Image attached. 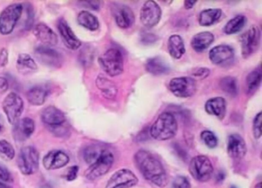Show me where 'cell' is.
I'll return each instance as SVG.
<instances>
[{
    "label": "cell",
    "mask_w": 262,
    "mask_h": 188,
    "mask_svg": "<svg viewBox=\"0 0 262 188\" xmlns=\"http://www.w3.org/2000/svg\"><path fill=\"white\" fill-rule=\"evenodd\" d=\"M139 182L137 176L126 168L115 172L107 181L105 188H132Z\"/></svg>",
    "instance_id": "obj_10"
},
{
    "label": "cell",
    "mask_w": 262,
    "mask_h": 188,
    "mask_svg": "<svg viewBox=\"0 0 262 188\" xmlns=\"http://www.w3.org/2000/svg\"><path fill=\"white\" fill-rule=\"evenodd\" d=\"M99 65L107 75L112 77L123 73V56L120 50L112 48L107 50L99 59Z\"/></svg>",
    "instance_id": "obj_3"
},
{
    "label": "cell",
    "mask_w": 262,
    "mask_h": 188,
    "mask_svg": "<svg viewBox=\"0 0 262 188\" xmlns=\"http://www.w3.org/2000/svg\"><path fill=\"white\" fill-rule=\"evenodd\" d=\"M58 30L62 37V41L67 48L71 50H77L82 45V42L78 39L77 36L73 33L71 27L63 18L58 21Z\"/></svg>",
    "instance_id": "obj_17"
},
{
    "label": "cell",
    "mask_w": 262,
    "mask_h": 188,
    "mask_svg": "<svg viewBox=\"0 0 262 188\" xmlns=\"http://www.w3.org/2000/svg\"><path fill=\"white\" fill-rule=\"evenodd\" d=\"M105 148H101L98 145H90L85 148L83 151V158L88 165L94 163Z\"/></svg>",
    "instance_id": "obj_34"
},
{
    "label": "cell",
    "mask_w": 262,
    "mask_h": 188,
    "mask_svg": "<svg viewBox=\"0 0 262 188\" xmlns=\"http://www.w3.org/2000/svg\"><path fill=\"white\" fill-rule=\"evenodd\" d=\"M225 174H224V173H219V174H217V181H222V180H223L224 179H225Z\"/></svg>",
    "instance_id": "obj_48"
},
{
    "label": "cell",
    "mask_w": 262,
    "mask_h": 188,
    "mask_svg": "<svg viewBox=\"0 0 262 188\" xmlns=\"http://www.w3.org/2000/svg\"><path fill=\"white\" fill-rule=\"evenodd\" d=\"M234 50L229 45H220L211 49L209 52V59L213 64L224 65L234 59Z\"/></svg>",
    "instance_id": "obj_21"
},
{
    "label": "cell",
    "mask_w": 262,
    "mask_h": 188,
    "mask_svg": "<svg viewBox=\"0 0 262 188\" xmlns=\"http://www.w3.org/2000/svg\"><path fill=\"white\" fill-rule=\"evenodd\" d=\"M168 50L170 56L174 59H179L185 53V43L183 39L179 35H172L168 40Z\"/></svg>",
    "instance_id": "obj_27"
},
{
    "label": "cell",
    "mask_w": 262,
    "mask_h": 188,
    "mask_svg": "<svg viewBox=\"0 0 262 188\" xmlns=\"http://www.w3.org/2000/svg\"><path fill=\"white\" fill-rule=\"evenodd\" d=\"M113 13L118 27L128 29L135 22V15L128 6L123 4H115L113 7Z\"/></svg>",
    "instance_id": "obj_15"
},
{
    "label": "cell",
    "mask_w": 262,
    "mask_h": 188,
    "mask_svg": "<svg viewBox=\"0 0 262 188\" xmlns=\"http://www.w3.org/2000/svg\"><path fill=\"white\" fill-rule=\"evenodd\" d=\"M0 188H10L8 185L6 184L4 182L0 181Z\"/></svg>",
    "instance_id": "obj_49"
},
{
    "label": "cell",
    "mask_w": 262,
    "mask_h": 188,
    "mask_svg": "<svg viewBox=\"0 0 262 188\" xmlns=\"http://www.w3.org/2000/svg\"><path fill=\"white\" fill-rule=\"evenodd\" d=\"M171 188H191V183L188 177L179 175L174 177L171 183Z\"/></svg>",
    "instance_id": "obj_37"
},
{
    "label": "cell",
    "mask_w": 262,
    "mask_h": 188,
    "mask_svg": "<svg viewBox=\"0 0 262 188\" xmlns=\"http://www.w3.org/2000/svg\"><path fill=\"white\" fill-rule=\"evenodd\" d=\"M35 56L41 63L48 66L59 68L62 65V55L50 47L46 45L37 47L35 50Z\"/></svg>",
    "instance_id": "obj_13"
},
{
    "label": "cell",
    "mask_w": 262,
    "mask_h": 188,
    "mask_svg": "<svg viewBox=\"0 0 262 188\" xmlns=\"http://www.w3.org/2000/svg\"><path fill=\"white\" fill-rule=\"evenodd\" d=\"M24 100L16 92H10L7 95L3 102V110L10 125H14L17 123L24 112Z\"/></svg>",
    "instance_id": "obj_8"
},
{
    "label": "cell",
    "mask_w": 262,
    "mask_h": 188,
    "mask_svg": "<svg viewBox=\"0 0 262 188\" xmlns=\"http://www.w3.org/2000/svg\"><path fill=\"white\" fill-rule=\"evenodd\" d=\"M33 32L36 39L46 46H54L59 42L56 33L43 22H39L35 26Z\"/></svg>",
    "instance_id": "obj_18"
},
{
    "label": "cell",
    "mask_w": 262,
    "mask_h": 188,
    "mask_svg": "<svg viewBox=\"0 0 262 188\" xmlns=\"http://www.w3.org/2000/svg\"><path fill=\"white\" fill-rule=\"evenodd\" d=\"M49 91L42 86H34L27 93V99L30 105L40 106L43 105L48 97Z\"/></svg>",
    "instance_id": "obj_26"
},
{
    "label": "cell",
    "mask_w": 262,
    "mask_h": 188,
    "mask_svg": "<svg viewBox=\"0 0 262 188\" xmlns=\"http://www.w3.org/2000/svg\"><path fill=\"white\" fill-rule=\"evenodd\" d=\"M8 89V81L5 78L0 77V94H4V93L7 92Z\"/></svg>",
    "instance_id": "obj_43"
},
{
    "label": "cell",
    "mask_w": 262,
    "mask_h": 188,
    "mask_svg": "<svg viewBox=\"0 0 262 188\" xmlns=\"http://www.w3.org/2000/svg\"><path fill=\"white\" fill-rule=\"evenodd\" d=\"M41 119L45 125H48L50 128L60 126L67 122L65 114L60 109L53 105L47 107L42 110Z\"/></svg>",
    "instance_id": "obj_19"
},
{
    "label": "cell",
    "mask_w": 262,
    "mask_h": 188,
    "mask_svg": "<svg viewBox=\"0 0 262 188\" xmlns=\"http://www.w3.org/2000/svg\"><path fill=\"white\" fill-rule=\"evenodd\" d=\"M78 172H79V167L77 165H74V166L70 167L67 171V180L69 181H73V180H76L77 177Z\"/></svg>",
    "instance_id": "obj_39"
},
{
    "label": "cell",
    "mask_w": 262,
    "mask_h": 188,
    "mask_svg": "<svg viewBox=\"0 0 262 188\" xmlns=\"http://www.w3.org/2000/svg\"><path fill=\"white\" fill-rule=\"evenodd\" d=\"M4 128V119L2 115H0V134L2 132Z\"/></svg>",
    "instance_id": "obj_47"
},
{
    "label": "cell",
    "mask_w": 262,
    "mask_h": 188,
    "mask_svg": "<svg viewBox=\"0 0 262 188\" xmlns=\"http://www.w3.org/2000/svg\"><path fill=\"white\" fill-rule=\"evenodd\" d=\"M96 82L98 88L100 90L104 97L107 99H116L118 94V88L114 82L102 75L98 76Z\"/></svg>",
    "instance_id": "obj_25"
},
{
    "label": "cell",
    "mask_w": 262,
    "mask_h": 188,
    "mask_svg": "<svg viewBox=\"0 0 262 188\" xmlns=\"http://www.w3.org/2000/svg\"><path fill=\"white\" fill-rule=\"evenodd\" d=\"M9 52L7 49L0 50V67H5L8 64Z\"/></svg>",
    "instance_id": "obj_41"
},
{
    "label": "cell",
    "mask_w": 262,
    "mask_h": 188,
    "mask_svg": "<svg viewBox=\"0 0 262 188\" xmlns=\"http://www.w3.org/2000/svg\"><path fill=\"white\" fill-rule=\"evenodd\" d=\"M178 123L176 117L170 112H164L156 119L150 128V135L155 140H170L176 136Z\"/></svg>",
    "instance_id": "obj_2"
},
{
    "label": "cell",
    "mask_w": 262,
    "mask_h": 188,
    "mask_svg": "<svg viewBox=\"0 0 262 188\" xmlns=\"http://www.w3.org/2000/svg\"><path fill=\"white\" fill-rule=\"evenodd\" d=\"M247 18L242 15L235 16L230 19L224 27L223 31L225 34L232 35L240 32L246 25Z\"/></svg>",
    "instance_id": "obj_31"
},
{
    "label": "cell",
    "mask_w": 262,
    "mask_h": 188,
    "mask_svg": "<svg viewBox=\"0 0 262 188\" xmlns=\"http://www.w3.org/2000/svg\"><path fill=\"white\" fill-rule=\"evenodd\" d=\"M205 109L208 114L222 119L226 113V102L222 97H215L207 101Z\"/></svg>",
    "instance_id": "obj_22"
},
{
    "label": "cell",
    "mask_w": 262,
    "mask_h": 188,
    "mask_svg": "<svg viewBox=\"0 0 262 188\" xmlns=\"http://www.w3.org/2000/svg\"><path fill=\"white\" fill-rule=\"evenodd\" d=\"M13 126V137L19 142H24L30 138L36 128L34 120L28 117L19 119Z\"/></svg>",
    "instance_id": "obj_20"
},
{
    "label": "cell",
    "mask_w": 262,
    "mask_h": 188,
    "mask_svg": "<svg viewBox=\"0 0 262 188\" xmlns=\"http://www.w3.org/2000/svg\"><path fill=\"white\" fill-rule=\"evenodd\" d=\"M24 13V5L13 4L6 7L0 13V33L11 34Z\"/></svg>",
    "instance_id": "obj_4"
},
{
    "label": "cell",
    "mask_w": 262,
    "mask_h": 188,
    "mask_svg": "<svg viewBox=\"0 0 262 188\" xmlns=\"http://www.w3.org/2000/svg\"><path fill=\"white\" fill-rule=\"evenodd\" d=\"M230 188H237V186H234V185H232V186H231Z\"/></svg>",
    "instance_id": "obj_51"
},
{
    "label": "cell",
    "mask_w": 262,
    "mask_h": 188,
    "mask_svg": "<svg viewBox=\"0 0 262 188\" xmlns=\"http://www.w3.org/2000/svg\"><path fill=\"white\" fill-rule=\"evenodd\" d=\"M114 155L108 150L104 149L99 158L90 165L85 171V177L90 180H95L106 174L114 163Z\"/></svg>",
    "instance_id": "obj_7"
},
{
    "label": "cell",
    "mask_w": 262,
    "mask_h": 188,
    "mask_svg": "<svg viewBox=\"0 0 262 188\" xmlns=\"http://www.w3.org/2000/svg\"><path fill=\"white\" fill-rule=\"evenodd\" d=\"M260 31L257 27H252L241 36L242 54L248 58L254 54L260 46Z\"/></svg>",
    "instance_id": "obj_11"
},
{
    "label": "cell",
    "mask_w": 262,
    "mask_h": 188,
    "mask_svg": "<svg viewBox=\"0 0 262 188\" xmlns=\"http://www.w3.org/2000/svg\"><path fill=\"white\" fill-rule=\"evenodd\" d=\"M170 91L176 97H191L197 89L195 80L190 77L174 78L168 84Z\"/></svg>",
    "instance_id": "obj_9"
},
{
    "label": "cell",
    "mask_w": 262,
    "mask_h": 188,
    "mask_svg": "<svg viewBox=\"0 0 262 188\" xmlns=\"http://www.w3.org/2000/svg\"><path fill=\"white\" fill-rule=\"evenodd\" d=\"M85 7L92 9V10H98L100 8V2H96V1H90V2H83L82 3Z\"/></svg>",
    "instance_id": "obj_44"
},
{
    "label": "cell",
    "mask_w": 262,
    "mask_h": 188,
    "mask_svg": "<svg viewBox=\"0 0 262 188\" xmlns=\"http://www.w3.org/2000/svg\"><path fill=\"white\" fill-rule=\"evenodd\" d=\"M261 82V72L260 68L250 73L246 78L247 91L248 93L254 92L260 86Z\"/></svg>",
    "instance_id": "obj_33"
},
{
    "label": "cell",
    "mask_w": 262,
    "mask_h": 188,
    "mask_svg": "<svg viewBox=\"0 0 262 188\" xmlns=\"http://www.w3.org/2000/svg\"><path fill=\"white\" fill-rule=\"evenodd\" d=\"M220 87L224 92L232 97L237 96L238 93V85L235 78L231 76L223 78L221 80Z\"/></svg>",
    "instance_id": "obj_32"
},
{
    "label": "cell",
    "mask_w": 262,
    "mask_h": 188,
    "mask_svg": "<svg viewBox=\"0 0 262 188\" xmlns=\"http://www.w3.org/2000/svg\"><path fill=\"white\" fill-rule=\"evenodd\" d=\"M16 151L13 145L6 140H0V157L5 160L14 158Z\"/></svg>",
    "instance_id": "obj_35"
},
{
    "label": "cell",
    "mask_w": 262,
    "mask_h": 188,
    "mask_svg": "<svg viewBox=\"0 0 262 188\" xmlns=\"http://www.w3.org/2000/svg\"><path fill=\"white\" fill-rule=\"evenodd\" d=\"M18 167L24 175L34 174L39 169V154L32 146L24 147L21 149L18 157Z\"/></svg>",
    "instance_id": "obj_6"
},
{
    "label": "cell",
    "mask_w": 262,
    "mask_h": 188,
    "mask_svg": "<svg viewBox=\"0 0 262 188\" xmlns=\"http://www.w3.org/2000/svg\"><path fill=\"white\" fill-rule=\"evenodd\" d=\"M145 68L148 73L154 76H160L168 73L170 67L162 58L158 56V57L148 59L145 64Z\"/></svg>",
    "instance_id": "obj_28"
},
{
    "label": "cell",
    "mask_w": 262,
    "mask_h": 188,
    "mask_svg": "<svg viewBox=\"0 0 262 188\" xmlns=\"http://www.w3.org/2000/svg\"><path fill=\"white\" fill-rule=\"evenodd\" d=\"M227 152L231 158L240 160L247 153V145L245 139L237 134L228 136Z\"/></svg>",
    "instance_id": "obj_16"
},
{
    "label": "cell",
    "mask_w": 262,
    "mask_h": 188,
    "mask_svg": "<svg viewBox=\"0 0 262 188\" xmlns=\"http://www.w3.org/2000/svg\"><path fill=\"white\" fill-rule=\"evenodd\" d=\"M135 162L144 178L159 187L168 183V175L160 160L149 151L140 150L135 154Z\"/></svg>",
    "instance_id": "obj_1"
},
{
    "label": "cell",
    "mask_w": 262,
    "mask_h": 188,
    "mask_svg": "<svg viewBox=\"0 0 262 188\" xmlns=\"http://www.w3.org/2000/svg\"><path fill=\"white\" fill-rule=\"evenodd\" d=\"M222 11L220 9H208L203 10L199 15V22L202 27L214 25L222 17Z\"/></svg>",
    "instance_id": "obj_29"
},
{
    "label": "cell",
    "mask_w": 262,
    "mask_h": 188,
    "mask_svg": "<svg viewBox=\"0 0 262 188\" xmlns=\"http://www.w3.org/2000/svg\"><path fill=\"white\" fill-rule=\"evenodd\" d=\"M201 139H202L204 144L211 149L216 148L217 146V143H219V140H217L215 134L212 131H208V130H205V131L201 133Z\"/></svg>",
    "instance_id": "obj_36"
},
{
    "label": "cell",
    "mask_w": 262,
    "mask_h": 188,
    "mask_svg": "<svg viewBox=\"0 0 262 188\" xmlns=\"http://www.w3.org/2000/svg\"><path fill=\"white\" fill-rule=\"evenodd\" d=\"M16 68L18 72L23 75L32 74L38 71L36 61L27 53L19 55L16 61Z\"/></svg>",
    "instance_id": "obj_24"
},
{
    "label": "cell",
    "mask_w": 262,
    "mask_h": 188,
    "mask_svg": "<svg viewBox=\"0 0 262 188\" xmlns=\"http://www.w3.org/2000/svg\"><path fill=\"white\" fill-rule=\"evenodd\" d=\"M252 131L254 138L259 139L261 137V112H259L254 118Z\"/></svg>",
    "instance_id": "obj_38"
},
{
    "label": "cell",
    "mask_w": 262,
    "mask_h": 188,
    "mask_svg": "<svg viewBox=\"0 0 262 188\" xmlns=\"http://www.w3.org/2000/svg\"><path fill=\"white\" fill-rule=\"evenodd\" d=\"M195 1H185V2L184 3V6H185V9L190 10V9L193 8V7L195 5Z\"/></svg>",
    "instance_id": "obj_46"
},
{
    "label": "cell",
    "mask_w": 262,
    "mask_h": 188,
    "mask_svg": "<svg viewBox=\"0 0 262 188\" xmlns=\"http://www.w3.org/2000/svg\"><path fill=\"white\" fill-rule=\"evenodd\" d=\"M12 176L10 171L5 167L0 165V180L5 182L12 181Z\"/></svg>",
    "instance_id": "obj_40"
},
{
    "label": "cell",
    "mask_w": 262,
    "mask_h": 188,
    "mask_svg": "<svg viewBox=\"0 0 262 188\" xmlns=\"http://www.w3.org/2000/svg\"><path fill=\"white\" fill-rule=\"evenodd\" d=\"M214 35L209 32H202L193 36L191 45L194 51L202 53L208 48L214 42Z\"/></svg>",
    "instance_id": "obj_23"
},
{
    "label": "cell",
    "mask_w": 262,
    "mask_h": 188,
    "mask_svg": "<svg viewBox=\"0 0 262 188\" xmlns=\"http://www.w3.org/2000/svg\"><path fill=\"white\" fill-rule=\"evenodd\" d=\"M142 39H145V40L142 41V42L147 44L152 43V42H156L157 38L153 34H145V36H142Z\"/></svg>",
    "instance_id": "obj_45"
},
{
    "label": "cell",
    "mask_w": 262,
    "mask_h": 188,
    "mask_svg": "<svg viewBox=\"0 0 262 188\" xmlns=\"http://www.w3.org/2000/svg\"><path fill=\"white\" fill-rule=\"evenodd\" d=\"M255 188H262L261 182H259L256 184Z\"/></svg>",
    "instance_id": "obj_50"
},
{
    "label": "cell",
    "mask_w": 262,
    "mask_h": 188,
    "mask_svg": "<svg viewBox=\"0 0 262 188\" xmlns=\"http://www.w3.org/2000/svg\"><path fill=\"white\" fill-rule=\"evenodd\" d=\"M210 74V70L207 68H199L193 73V76L195 77L199 78L201 79H205L208 77Z\"/></svg>",
    "instance_id": "obj_42"
},
{
    "label": "cell",
    "mask_w": 262,
    "mask_h": 188,
    "mask_svg": "<svg viewBox=\"0 0 262 188\" xmlns=\"http://www.w3.org/2000/svg\"><path fill=\"white\" fill-rule=\"evenodd\" d=\"M189 172L194 180L205 183L212 177L214 168L207 156L198 155L190 161Z\"/></svg>",
    "instance_id": "obj_5"
},
{
    "label": "cell",
    "mask_w": 262,
    "mask_h": 188,
    "mask_svg": "<svg viewBox=\"0 0 262 188\" xmlns=\"http://www.w3.org/2000/svg\"><path fill=\"white\" fill-rule=\"evenodd\" d=\"M77 22L81 27L90 30L96 31L99 28L98 18L93 13L88 11H81L77 16Z\"/></svg>",
    "instance_id": "obj_30"
},
{
    "label": "cell",
    "mask_w": 262,
    "mask_h": 188,
    "mask_svg": "<svg viewBox=\"0 0 262 188\" xmlns=\"http://www.w3.org/2000/svg\"><path fill=\"white\" fill-rule=\"evenodd\" d=\"M162 17V10L157 3L149 0L142 6L140 11V19L142 24L147 28L156 27Z\"/></svg>",
    "instance_id": "obj_12"
},
{
    "label": "cell",
    "mask_w": 262,
    "mask_h": 188,
    "mask_svg": "<svg viewBox=\"0 0 262 188\" xmlns=\"http://www.w3.org/2000/svg\"><path fill=\"white\" fill-rule=\"evenodd\" d=\"M70 157L61 150H53L46 154L42 160L44 168L48 171L60 169L68 165Z\"/></svg>",
    "instance_id": "obj_14"
}]
</instances>
